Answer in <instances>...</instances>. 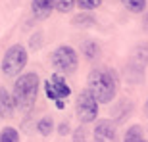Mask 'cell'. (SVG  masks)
I'll use <instances>...</instances> for the list:
<instances>
[{
	"label": "cell",
	"instance_id": "6da1fadb",
	"mask_svg": "<svg viewBox=\"0 0 148 142\" xmlns=\"http://www.w3.org/2000/svg\"><path fill=\"white\" fill-rule=\"evenodd\" d=\"M87 88L90 90L98 104H110L117 94L119 88V77L110 67H94L88 73Z\"/></svg>",
	"mask_w": 148,
	"mask_h": 142
},
{
	"label": "cell",
	"instance_id": "7a4b0ae2",
	"mask_svg": "<svg viewBox=\"0 0 148 142\" xmlns=\"http://www.w3.org/2000/svg\"><path fill=\"white\" fill-rule=\"evenodd\" d=\"M38 87L40 81L37 73H25L17 77V81L14 83V94H12L16 108H19L21 111H29L37 102Z\"/></svg>",
	"mask_w": 148,
	"mask_h": 142
},
{
	"label": "cell",
	"instance_id": "3957f363",
	"mask_svg": "<svg viewBox=\"0 0 148 142\" xmlns=\"http://www.w3.org/2000/svg\"><path fill=\"white\" fill-rule=\"evenodd\" d=\"M27 50L23 44H14L6 50L4 60H2V73L6 77H17L23 71V67L27 66Z\"/></svg>",
	"mask_w": 148,
	"mask_h": 142
},
{
	"label": "cell",
	"instance_id": "277c9868",
	"mask_svg": "<svg viewBox=\"0 0 148 142\" xmlns=\"http://www.w3.org/2000/svg\"><path fill=\"white\" fill-rule=\"evenodd\" d=\"M75 113H77V117H79L81 123H92V121H96V115H98V102H96V98L90 94L88 88L81 90L79 96H77Z\"/></svg>",
	"mask_w": 148,
	"mask_h": 142
},
{
	"label": "cell",
	"instance_id": "5b68a950",
	"mask_svg": "<svg viewBox=\"0 0 148 142\" xmlns=\"http://www.w3.org/2000/svg\"><path fill=\"white\" fill-rule=\"evenodd\" d=\"M77 63H79V58H77V52L71 46H58L52 54V66L58 73H73L77 69Z\"/></svg>",
	"mask_w": 148,
	"mask_h": 142
},
{
	"label": "cell",
	"instance_id": "8992f818",
	"mask_svg": "<svg viewBox=\"0 0 148 142\" xmlns=\"http://www.w3.org/2000/svg\"><path fill=\"white\" fill-rule=\"evenodd\" d=\"M94 142H117V129L115 123L102 119L94 127Z\"/></svg>",
	"mask_w": 148,
	"mask_h": 142
},
{
	"label": "cell",
	"instance_id": "52a82bcc",
	"mask_svg": "<svg viewBox=\"0 0 148 142\" xmlns=\"http://www.w3.org/2000/svg\"><path fill=\"white\" fill-rule=\"evenodd\" d=\"M148 63V46L146 44H138L135 46L131 52V58H129V66L135 67V69H143L146 67Z\"/></svg>",
	"mask_w": 148,
	"mask_h": 142
},
{
	"label": "cell",
	"instance_id": "ba28073f",
	"mask_svg": "<svg viewBox=\"0 0 148 142\" xmlns=\"http://www.w3.org/2000/svg\"><path fill=\"white\" fill-rule=\"evenodd\" d=\"M14 111H16V104H14L12 94L4 87H0V117L10 119V117H14Z\"/></svg>",
	"mask_w": 148,
	"mask_h": 142
},
{
	"label": "cell",
	"instance_id": "9c48e42d",
	"mask_svg": "<svg viewBox=\"0 0 148 142\" xmlns=\"http://www.w3.org/2000/svg\"><path fill=\"white\" fill-rule=\"evenodd\" d=\"M131 113H133V102H129V100H119V102L112 108V117H114L115 123L125 121Z\"/></svg>",
	"mask_w": 148,
	"mask_h": 142
},
{
	"label": "cell",
	"instance_id": "30bf717a",
	"mask_svg": "<svg viewBox=\"0 0 148 142\" xmlns=\"http://www.w3.org/2000/svg\"><path fill=\"white\" fill-rule=\"evenodd\" d=\"M31 6H33L35 17L42 19V17L50 16V12L56 8V0H33V2H31Z\"/></svg>",
	"mask_w": 148,
	"mask_h": 142
},
{
	"label": "cell",
	"instance_id": "8fae6325",
	"mask_svg": "<svg viewBox=\"0 0 148 142\" xmlns=\"http://www.w3.org/2000/svg\"><path fill=\"white\" fill-rule=\"evenodd\" d=\"M50 85L54 87L56 94L60 96V100L67 98V96L71 94V88H69V85L66 83V79H64V77H62L60 73H54V75L50 77Z\"/></svg>",
	"mask_w": 148,
	"mask_h": 142
},
{
	"label": "cell",
	"instance_id": "7c38bea8",
	"mask_svg": "<svg viewBox=\"0 0 148 142\" xmlns=\"http://www.w3.org/2000/svg\"><path fill=\"white\" fill-rule=\"evenodd\" d=\"M81 54L85 56L88 61H92L100 56V46L94 42V40H85V42L81 44Z\"/></svg>",
	"mask_w": 148,
	"mask_h": 142
},
{
	"label": "cell",
	"instance_id": "4fadbf2b",
	"mask_svg": "<svg viewBox=\"0 0 148 142\" xmlns=\"http://www.w3.org/2000/svg\"><path fill=\"white\" fill-rule=\"evenodd\" d=\"M94 23H96V19H94L92 14H79V16H75L71 19V25L77 29H87V27H92Z\"/></svg>",
	"mask_w": 148,
	"mask_h": 142
},
{
	"label": "cell",
	"instance_id": "5bb4252c",
	"mask_svg": "<svg viewBox=\"0 0 148 142\" xmlns=\"http://www.w3.org/2000/svg\"><path fill=\"white\" fill-rule=\"evenodd\" d=\"M143 140H144V134H143V127L140 125L129 127L125 132V138H123V142H143Z\"/></svg>",
	"mask_w": 148,
	"mask_h": 142
},
{
	"label": "cell",
	"instance_id": "9a60e30c",
	"mask_svg": "<svg viewBox=\"0 0 148 142\" xmlns=\"http://www.w3.org/2000/svg\"><path fill=\"white\" fill-rule=\"evenodd\" d=\"M37 131L42 134V137H50V132L54 131V121H52V117H42V119L37 123Z\"/></svg>",
	"mask_w": 148,
	"mask_h": 142
},
{
	"label": "cell",
	"instance_id": "2e32d148",
	"mask_svg": "<svg viewBox=\"0 0 148 142\" xmlns=\"http://www.w3.org/2000/svg\"><path fill=\"white\" fill-rule=\"evenodd\" d=\"M121 2L133 14H140V12L146 10V0H121Z\"/></svg>",
	"mask_w": 148,
	"mask_h": 142
},
{
	"label": "cell",
	"instance_id": "e0dca14e",
	"mask_svg": "<svg viewBox=\"0 0 148 142\" xmlns=\"http://www.w3.org/2000/svg\"><path fill=\"white\" fill-rule=\"evenodd\" d=\"M0 142H19V132L14 127H6L0 132Z\"/></svg>",
	"mask_w": 148,
	"mask_h": 142
},
{
	"label": "cell",
	"instance_id": "ac0fdd59",
	"mask_svg": "<svg viewBox=\"0 0 148 142\" xmlns=\"http://www.w3.org/2000/svg\"><path fill=\"white\" fill-rule=\"evenodd\" d=\"M77 6L81 8V10H96V8H100V4H102V0H75Z\"/></svg>",
	"mask_w": 148,
	"mask_h": 142
},
{
	"label": "cell",
	"instance_id": "d6986e66",
	"mask_svg": "<svg viewBox=\"0 0 148 142\" xmlns=\"http://www.w3.org/2000/svg\"><path fill=\"white\" fill-rule=\"evenodd\" d=\"M73 6H75V0H56V10L62 12V14L71 12Z\"/></svg>",
	"mask_w": 148,
	"mask_h": 142
},
{
	"label": "cell",
	"instance_id": "ffe728a7",
	"mask_svg": "<svg viewBox=\"0 0 148 142\" xmlns=\"http://www.w3.org/2000/svg\"><path fill=\"white\" fill-rule=\"evenodd\" d=\"M73 142H87V131H85V127L75 129V132H73Z\"/></svg>",
	"mask_w": 148,
	"mask_h": 142
},
{
	"label": "cell",
	"instance_id": "44dd1931",
	"mask_svg": "<svg viewBox=\"0 0 148 142\" xmlns=\"http://www.w3.org/2000/svg\"><path fill=\"white\" fill-rule=\"evenodd\" d=\"M44 92H46V96H48L50 100H60V96H58V94H56V90H54V87H52V85H50V81H46L44 83Z\"/></svg>",
	"mask_w": 148,
	"mask_h": 142
},
{
	"label": "cell",
	"instance_id": "7402d4cb",
	"mask_svg": "<svg viewBox=\"0 0 148 142\" xmlns=\"http://www.w3.org/2000/svg\"><path fill=\"white\" fill-rule=\"evenodd\" d=\"M67 132H69V123L64 121V123H60V127H58V134H60V137H66Z\"/></svg>",
	"mask_w": 148,
	"mask_h": 142
},
{
	"label": "cell",
	"instance_id": "603a6c76",
	"mask_svg": "<svg viewBox=\"0 0 148 142\" xmlns=\"http://www.w3.org/2000/svg\"><path fill=\"white\" fill-rule=\"evenodd\" d=\"M38 38H40V35H37V37L31 38V46H33V48H38V44H40V40H38Z\"/></svg>",
	"mask_w": 148,
	"mask_h": 142
},
{
	"label": "cell",
	"instance_id": "cb8c5ba5",
	"mask_svg": "<svg viewBox=\"0 0 148 142\" xmlns=\"http://www.w3.org/2000/svg\"><path fill=\"white\" fill-rule=\"evenodd\" d=\"M143 29L148 33V12H146V16H144V19H143Z\"/></svg>",
	"mask_w": 148,
	"mask_h": 142
},
{
	"label": "cell",
	"instance_id": "d4e9b609",
	"mask_svg": "<svg viewBox=\"0 0 148 142\" xmlns=\"http://www.w3.org/2000/svg\"><path fill=\"white\" fill-rule=\"evenodd\" d=\"M56 108L64 109V108H66V102H64V100H56Z\"/></svg>",
	"mask_w": 148,
	"mask_h": 142
},
{
	"label": "cell",
	"instance_id": "484cf974",
	"mask_svg": "<svg viewBox=\"0 0 148 142\" xmlns=\"http://www.w3.org/2000/svg\"><path fill=\"white\" fill-rule=\"evenodd\" d=\"M144 115L148 117V100H146V104H144Z\"/></svg>",
	"mask_w": 148,
	"mask_h": 142
},
{
	"label": "cell",
	"instance_id": "4316f807",
	"mask_svg": "<svg viewBox=\"0 0 148 142\" xmlns=\"http://www.w3.org/2000/svg\"><path fill=\"white\" fill-rule=\"evenodd\" d=\"M143 142H148V140H143Z\"/></svg>",
	"mask_w": 148,
	"mask_h": 142
}]
</instances>
